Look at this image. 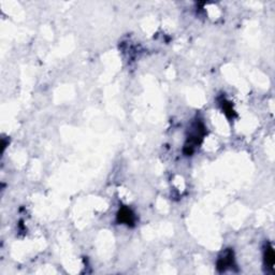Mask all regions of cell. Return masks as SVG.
Segmentation results:
<instances>
[{"mask_svg": "<svg viewBox=\"0 0 275 275\" xmlns=\"http://www.w3.org/2000/svg\"><path fill=\"white\" fill-rule=\"evenodd\" d=\"M206 135V127L201 119H196L192 124L188 130V136L184 145V154L186 156H192L196 148L201 144Z\"/></svg>", "mask_w": 275, "mask_h": 275, "instance_id": "obj_1", "label": "cell"}, {"mask_svg": "<svg viewBox=\"0 0 275 275\" xmlns=\"http://www.w3.org/2000/svg\"><path fill=\"white\" fill-rule=\"evenodd\" d=\"M217 270L220 272H226L229 269H232L236 267V260H234V253L233 250L228 248L219 257L217 260Z\"/></svg>", "mask_w": 275, "mask_h": 275, "instance_id": "obj_2", "label": "cell"}, {"mask_svg": "<svg viewBox=\"0 0 275 275\" xmlns=\"http://www.w3.org/2000/svg\"><path fill=\"white\" fill-rule=\"evenodd\" d=\"M116 220L118 223H123L128 227H134L136 225V215L133 210L128 206H122L117 212Z\"/></svg>", "mask_w": 275, "mask_h": 275, "instance_id": "obj_3", "label": "cell"}, {"mask_svg": "<svg viewBox=\"0 0 275 275\" xmlns=\"http://www.w3.org/2000/svg\"><path fill=\"white\" fill-rule=\"evenodd\" d=\"M220 105L221 107L222 112L225 113V115L229 118V119H234L237 117V113L236 111L233 110L232 103L230 101H228L225 97H221L220 99Z\"/></svg>", "mask_w": 275, "mask_h": 275, "instance_id": "obj_4", "label": "cell"}, {"mask_svg": "<svg viewBox=\"0 0 275 275\" xmlns=\"http://www.w3.org/2000/svg\"><path fill=\"white\" fill-rule=\"evenodd\" d=\"M265 266L266 268H268L269 270H273L274 267V262H275V254H274V249L272 248L271 244H268V246L265 249Z\"/></svg>", "mask_w": 275, "mask_h": 275, "instance_id": "obj_5", "label": "cell"}]
</instances>
